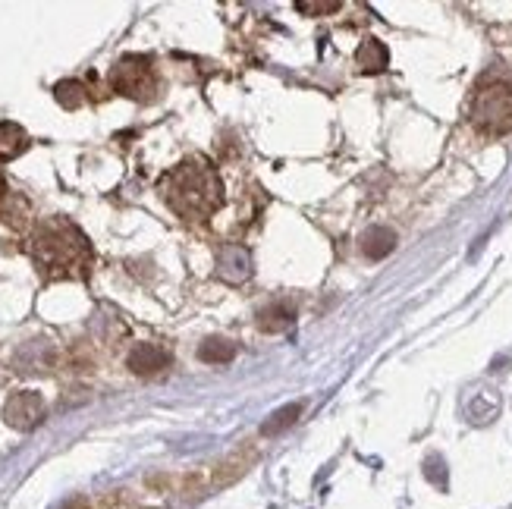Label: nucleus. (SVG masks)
Returning a JSON list of instances; mask_svg holds the SVG:
<instances>
[{"instance_id": "7", "label": "nucleus", "mask_w": 512, "mask_h": 509, "mask_svg": "<svg viewBox=\"0 0 512 509\" xmlns=\"http://www.w3.org/2000/svg\"><path fill=\"white\" fill-rule=\"evenodd\" d=\"M170 365V356L154 343H139L136 349L129 352V368L136 374H145V378H151V374H158Z\"/></svg>"}, {"instance_id": "6", "label": "nucleus", "mask_w": 512, "mask_h": 509, "mask_svg": "<svg viewBox=\"0 0 512 509\" xmlns=\"http://www.w3.org/2000/svg\"><path fill=\"white\" fill-rule=\"evenodd\" d=\"M217 277L227 283H246L252 277V255L242 246H224L217 252Z\"/></svg>"}, {"instance_id": "1", "label": "nucleus", "mask_w": 512, "mask_h": 509, "mask_svg": "<svg viewBox=\"0 0 512 509\" xmlns=\"http://www.w3.org/2000/svg\"><path fill=\"white\" fill-rule=\"evenodd\" d=\"M158 189L167 198V205L189 220L211 217L220 205H224L220 176L202 158H192V161H183L180 167H173Z\"/></svg>"}, {"instance_id": "8", "label": "nucleus", "mask_w": 512, "mask_h": 509, "mask_svg": "<svg viewBox=\"0 0 512 509\" xmlns=\"http://www.w3.org/2000/svg\"><path fill=\"white\" fill-rule=\"evenodd\" d=\"M293 321H296V305L293 302H271L258 315V324H261V330H267V334H280V330L293 327Z\"/></svg>"}, {"instance_id": "12", "label": "nucleus", "mask_w": 512, "mask_h": 509, "mask_svg": "<svg viewBox=\"0 0 512 509\" xmlns=\"http://www.w3.org/2000/svg\"><path fill=\"white\" fill-rule=\"evenodd\" d=\"M233 356H236V346L230 340H220V337L205 340L202 346H198V359L211 362V365H227V362H233Z\"/></svg>"}, {"instance_id": "11", "label": "nucleus", "mask_w": 512, "mask_h": 509, "mask_svg": "<svg viewBox=\"0 0 512 509\" xmlns=\"http://www.w3.org/2000/svg\"><path fill=\"white\" fill-rule=\"evenodd\" d=\"M393 246H396V236L390 230H384V227H374V230H368L362 236V249H365L368 258H384V255L393 252Z\"/></svg>"}, {"instance_id": "5", "label": "nucleus", "mask_w": 512, "mask_h": 509, "mask_svg": "<svg viewBox=\"0 0 512 509\" xmlns=\"http://www.w3.org/2000/svg\"><path fill=\"white\" fill-rule=\"evenodd\" d=\"M4 418H7V425L16 428V431H32L44 418V400L32 390H22V393L10 396Z\"/></svg>"}, {"instance_id": "9", "label": "nucleus", "mask_w": 512, "mask_h": 509, "mask_svg": "<svg viewBox=\"0 0 512 509\" xmlns=\"http://www.w3.org/2000/svg\"><path fill=\"white\" fill-rule=\"evenodd\" d=\"M29 148V136L26 129L16 123H0V161H10L16 154H22Z\"/></svg>"}, {"instance_id": "13", "label": "nucleus", "mask_w": 512, "mask_h": 509, "mask_svg": "<svg viewBox=\"0 0 512 509\" xmlns=\"http://www.w3.org/2000/svg\"><path fill=\"white\" fill-rule=\"evenodd\" d=\"M302 403H289V406H283V409H277L271 418H267V422L261 425V434L264 437H274V434H280V431H286L289 425H293L296 422V418L302 415Z\"/></svg>"}, {"instance_id": "14", "label": "nucleus", "mask_w": 512, "mask_h": 509, "mask_svg": "<svg viewBox=\"0 0 512 509\" xmlns=\"http://www.w3.org/2000/svg\"><path fill=\"white\" fill-rule=\"evenodd\" d=\"M54 95H57V101H60L66 110H76V107L85 104V88H82L79 82H60V85L54 88Z\"/></svg>"}, {"instance_id": "3", "label": "nucleus", "mask_w": 512, "mask_h": 509, "mask_svg": "<svg viewBox=\"0 0 512 509\" xmlns=\"http://www.w3.org/2000/svg\"><path fill=\"white\" fill-rule=\"evenodd\" d=\"M35 252H38V261L44 268H76V264L85 261L88 255V246L82 233L66 224V220H51V224H44L38 230V239H35Z\"/></svg>"}, {"instance_id": "15", "label": "nucleus", "mask_w": 512, "mask_h": 509, "mask_svg": "<svg viewBox=\"0 0 512 509\" xmlns=\"http://www.w3.org/2000/svg\"><path fill=\"white\" fill-rule=\"evenodd\" d=\"M296 10H299V13H337L340 4H305V0H299Z\"/></svg>"}, {"instance_id": "10", "label": "nucleus", "mask_w": 512, "mask_h": 509, "mask_svg": "<svg viewBox=\"0 0 512 509\" xmlns=\"http://www.w3.org/2000/svg\"><path fill=\"white\" fill-rule=\"evenodd\" d=\"M387 48L377 38H368L362 48H359V54H355V60H359V66L365 73H381L384 66H387Z\"/></svg>"}, {"instance_id": "2", "label": "nucleus", "mask_w": 512, "mask_h": 509, "mask_svg": "<svg viewBox=\"0 0 512 509\" xmlns=\"http://www.w3.org/2000/svg\"><path fill=\"white\" fill-rule=\"evenodd\" d=\"M469 120L484 136H503L512 126V79L503 73H487L472 92Z\"/></svg>"}, {"instance_id": "4", "label": "nucleus", "mask_w": 512, "mask_h": 509, "mask_svg": "<svg viewBox=\"0 0 512 509\" xmlns=\"http://www.w3.org/2000/svg\"><path fill=\"white\" fill-rule=\"evenodd\" d=\"M114 88H120L129 98H142V92H154V76H151V63L145 57H123L114 73H110Z\"/></svg>"}]
</instances>
